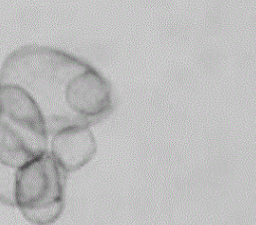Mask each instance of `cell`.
Instances as JSON below:
<instances>
[{
	"label": "cell",
	"mask_w": 256,
	"mask_h": 225,
	"mask_svg": "<svg viewBox=\"0 0 256 225\" xmlns=\"http://www.w3.org/2000/svg\"><path fill=\"white\" fill-rule=\"evenodd\" d=\"M0 85L14 86L34 102L48 136L70 128H91L114 110L111 83L91 64L64 50L20 48L0 70Z\"/></svg>",
	"instance_id": "cell-1"
},
{
	"label": "cell",
	"mask_w": 256,
	"mask_h": 225,
	"mask_svg": "<svg viewBox=\"0 0 256 225\" xmlns=\"http://www.w3.org/2000/svg\"><path fill=\"white\" fill-rule=\"evenodd\" d=\"M48 136L28 95L18 87L0 85V162L18 170L48 152Z\"/></svg>",
	"instance_id": "cell-2"
},
{
	"label": "cell",
	"mask_w": 256,
	"mask_h": 225,
	"mask_svg": "<svg viewBox=\"0 0 256 225\" xmlns=\"http://www.w3.org/2000/svg\"><path fill=\"white\" fill-rule=\"evenodd\" d=\"M64 187L65 172L48 150L18 170L16 207L38 208L62 201Z\"/></svg>",
	"instance_id": "cell-3"
},
{
	"label": "cell",
	"mask_w": 256,
	"mask_h": 225,
	"mask_svg": "<svg viewBox=\"0 0 256 225\" xmlns=\"http://www.w3.org/2000/svg\"><path fill=\"white\" fill-rule=\"evenodd\" d=\"M97 152V142L90 128L77 126L52 136L50 154L65 173L80 170Z\"/></svg>",
	"instance_id": "cell-4"
},
{
	"label": "cell",
	"mask_w": 256,
	"mask_h": 225,
	"mask_svg": "<svg viewBox=\"0 0 256 225\" xmlns=\"http://www.w3.org/2000/svg\"><path fill=\"white\" fill-rule=\"evenodd\" d=\"M65 202L60 201L50 205L38 207V208H26L22 209L24 216L30 222L38 225H48L58 219L62 213Z\"/></svg>",
	"instance_id": "cell-5"
},
{
	"label": "cell",
	"mask_w": 256,
	"mask_h": 225,
	"mask_svg": "<svg viewBox=\"0 0 256 225\" xmlns=\"http://www.w3.org/2000/svg\"><path fill=\"white\" fill-rule=\"evenodd\" d=\"M18 168L0 162V202L16 207V185Z\"/></svg>",
	"instance_id": "cell-6"
}]
</instances>
